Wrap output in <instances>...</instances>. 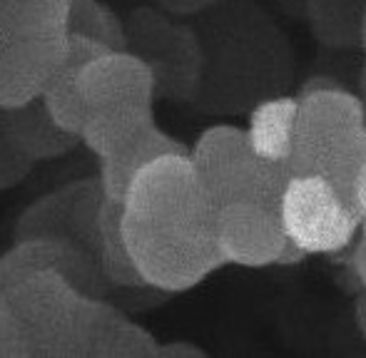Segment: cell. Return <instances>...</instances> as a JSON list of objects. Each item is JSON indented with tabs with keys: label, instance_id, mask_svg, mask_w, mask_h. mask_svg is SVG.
Instances as JSON below:
<instances>
[{
	"label": "cell",
	"instance_id": "cb8c5ba5",
	"mask_svg": "<svg viewBox=\"0 0 366 358\" xmlns=\"http://www.w3.org/2000/svg\"><path fill=\"white\" fill-rule=\"evenodd\" d=\"M207 351L199 349L194 341H164L159 344L157 358H204Z\"/></svg>",
	"mask_w": 366,
	"mask_h": 358
},
{
	"label": "cell",
	"instance_id": "4316f807",
	"mask_svg": "<svg viewBox=\"0 0 366 358\" xmlns=\"http://www.w3.org/2000/svg\"><path fill=\"white\" fill-rule=\"evenodd\" d=\"M354 204H357L359 214L364 219L366 217V162L362 165V170H359L357 182H354Z\"/></svg>",
	"mask_w": 366,
	"mask_h": 358
},
{
	"label": "cell",
	"instance_id": "7a4b0ae2",
	"mask_svg": "<svg viewBox=\"0 0 366 358\" xmlns=\"http://www.w3.org/2000/svg\"><path fill=\"white\" fill-rule=\"evenodd\" d=\"M204 68L192 107L207 115H242L287 95L294 53L287 33L254 0H222L194 15Z\"/></svg>",
	"mask_w": 366,
	"mask_h": 358
},
{
	"label": "cell",
	"instance_id": "3957f363",
	"mask_svg": "<svg viewBox=\"0 0 366 358\" xmlns=\"http://www.w3.org/2000/svg\"><path fill=\"white\" fill-rule=\"evenodd\" d=\"M297 97L290 172L329 179L354 204V182L366 162V110L362 100L344 90V85Z\"/></svg>",
	"mask_w": 366,
	"mask_h": 358
},
{
	"label": "cell",
	"instance_id": "d6986e66",
	"mask_svg": "<svg viewBox=\"0 0 366 358\" xmlns=\"http://www.w3.org/2000/svg\"><path fill=\"white\" fill-rule=\"evenodd\" d=\"M70 0H0V28L8 35L68 30Z\"/></svg>",
	"mask_w": 366,
	"mask_h": 358
},
{
	"label": "cell",
	"instance_id": "7402d4cb",
	"mask_svg": "<svg viewBox=\"0 0 366 358\" xmlns=\"http://www.w3.org/2000/svg\"><path fill=\"white\" fill-rule=\"evenodd\" d=\"M0 358H35L28 329L5 299H0Z\"/></svg>",
	"mask_w": 366,
	"mask_h": 358
},
{
	"label": "cell",
	"instance_id": "8fae6325",
	"mask_svg": "<svg viewBox=\"0 0 366 358\" xmlns=\"http://www.w3.org/2000/svg\"><path fill=\"white\" fill-rule=\"evenodd\" d=\"M45 269L60 271L70 281L95 299H105L110 281L105 279L100 264L92 262L85 252L63 239H20L0 257V299L18 284Z\"/></svg>",
	"mask_w": 366,
	"mask_h": 358
},
{
	"label": "cell",
	"instance_id": "ac0fdd59",
	"mask_svg": "<svg viewBox=\"0 0 366 358\" xmlns=\"http://www.w3.org/2000/svg\"><path fill=\"white\" fill-rule=\"evenodd\" d=\"M100 267L105 271L107 281L115 289L125 291H147L149 286L137 271L135 262L127 249L125 234H122V202L105 199L102 204V257Z\"/></svg>",
	"mask_w": 366,
	"mask_h": 358
},
{
	"label": "cell",
	"instance_id": "d4e9b609",
	"mask_svg": "<svg viewBox=\"0 0 366 358\" xmlns=\"http://www.w3.org/2000/svg\"><path fill=\"white\" fill-rule=\"evenodd\" d=\"M349 267H352V274L359 284V291H366V239L359 237L352 259H349Z\"/></svg>",
	"mask_w": 366,
	"mask_h": 358
},
{
	"label": "cell",
	"instance_id": "ba28073f",
	"mask_svg": "<svg viewBox=\"0 0 366 358\" xmlns=\"http://www.w3.org/2000/svg\"><path fill=\"white\" fill-rule=\"evenodd\" d=\"M105 199L107 194L100 175L73 179V182L35 199L20 214L13 229V239L15 242L20 239H63L80 252H85L92 262L100 264Z\"/></svg>",
	"mask_w": 366,
	"mask_h": 358
},
{
	"label": "cell",
	"instance_id": "5b68a950",
	"mask_svg": "<svg viewBox=\"0 0 366 358\" xmlns=\"http://www.w3.org/2000/svg\"><path fill=\"white\" fill-rule=\"evenodd\" d=\"M189 157L217 209L257 202L280 212L282 194L292 179L290 165L257 155L247 130L227 122L207 127L189 147Z\"/></svg>",
	"mask_w": 366,
	"mask_h": 358
},
{
	"label": "cell",
	"instance_id": "83f0119b",
	"mask_svg": "<svg viewBox=\"0 0 366 358\" xmlns=\"http://www.w3.org/2000/svg\"><path fill=\"white\" fill-rule=\"evenodd\" d=\"M359 100H362L364 110H366V58H364V68H362V75H359Z\"/></svg>",
	"mask_w": 366,
	"mask_h": 358
},
{
	"label": "cell",
	"instance_id": "f1b7e54d",
	"mask_svg": "<svg viewBox=\"0 0 366 358\" xmlns=\"http://www.w3.org/2000/svg\"><path fill=\"white\" fill-rule=\"evenodd\" d=\"M359 48H362V53L366 58V18H364V30H362V45H359Z\"/></svg>",
	"mask_w": 366,
	"mask_h": 358
},
{
	"label": "cell",
	"instance_id": "6da1fadb",
	"mask_svg": "<svg viewBox=\"0 0 366 358\" xmlns=\"http://www.w3.org/2000/svg\"><path fill=\"white\" fill-rule=\"evenodd\" d=\"M217 212L189 152L149 162L122 202V234L142 279L182 294L224 267Z\"/></svg>",
	"mask_w": 366,
	"mask_h": 358
},
{
	"label": "cell",
	"instance_id": "484cf974",
	"mask_svg": "<svg viewBox=\"0 0 366 358\" xmlns=\"http://www.w3.org/2000/svg\"><path fill=\"white\" fill-rule=\"evenodd\" d=\"M307 259H309V254L287 237V244H285V249H282L277 264H280V267H294V264H302V262H307Z\"/></svg>",
	"mask_w": 366,
	"mask_h": 358
},
{
	"label": "cell",
	"instance_id": "e0dca14e",
	"mask_svg": "<svg viewBox=\"0 0 366 358\" xmlns=\"http://www.w3.org/2000/svg\"><path fill=\"white\" fill-rule=\"evenodd\" d=\"M304 15L312 35L327 48L362 45L366 0H304Z\"/></svg>",
	"mask_w": 366,
	"mask_h": 358
},
{
	"label": "cell",
	"instance_id": "277c9868",
	"mask_svg": "<svg viewBox=\"0 0 366 358\" xmlns=\"http://www.w3.org/2000/svg\"><path fill=\"white\" fill-rule=\"evenodd\" d=\"M5 301L33 341L35 358H87L100 301L60 271L45 269L18 284Z\"/></svg>",
	"mask_w": 366,
	"mask_h": 358
},
{
	"label": "cell",
	"instance_id": "52a82bcc",
	"mask_svg": "<svg viewBox=\"0 0 366 358\" xmlns=\"http://www.w3.org/2000/svg\"><path fill=\"white\" fill-rule=\"evenodd\" d=\"M287 237L314 254H339L359 237L362 214L319 175H292L280 202Z\"/></svg>",
	"mask_w": 366,
	"mask_h": 358
},
{
	"label": "cell",
	"instance_id": "4fadbf2b",
	"mask_svg": "<svg viewBox=\"0 0 366 358\" xmlns=\"http://www.w3.org/2000/svg\"><path fill=\"white\" fill-rule=\"evenodd\" d=\"M174 152H189L182 140L167 135L162 127L152 120L137 125L120 140H115L97 160H100V179L105 187L107 199L125 202V194L130 189L132 179L140 175L149 162L159 160Z\"/></svg>",
	"mask_w": 366,
	"mask_h": 358
},
{
	"label": "cell",
	"instance_id": "603a6c76",
	"mask_svg": "<svg viewBox=\"0 0 366 358\" xmlns=\"http://www.w3.org/2000/svg\"><path fill=\"white\" fill-rule=\"evenodd\" d=\"M152 3L169 15H199L219 5L222 0H152Z\"/></svg>",
	"mask_w": 366,
	"mask_h": 358
},
{
	"label": "cell",
	"instance_id": "9a60e30c",
	"mask_svg": "<svg viewBox=\"0 0 366 358\" xmlns=\"http://www.w3.org/2000/svg\"><path fill=\"white\" fill-rule=\"evenodd\" d=\"M159 344L145 326L102 299L87 341V358H157Z\"/></svg>",
	"mask_w": 366,
	"mask_h": 358
},
{
	"label": "cell",
	"instance_id": "8992f818",
	"mask_svg": "<svg viewBox=\"0 0 366 358\" xmlns=\"http://www.w3.org/2000/svg\"><path fill=\"white\" fill-rule=\"evenodd\" d=\"M127 48L145 60L157 83V97L192 105L202 80L204 55L192 23H177L162 8L132 10L125 20Z\"/></svg>",
	"mask_w": 366,
	"mask_h": 358
},
{
	"label": "cell",
	"instance_id": "5bb4252c",
	"mask_svg": "<svg viewBox=\"0 0 366 358\" xmlns=\"http://www.w3.org/2000/svg\"><path fill=\"white\" fill-rule=\"evenodd\" d=\"M8 127L18 147L38 165L45 160H58L82 145L80 135L65 130L45 107L43 97L23 107L8 110Z\"/></svg>",
	"mask_w": 366,
	"mask_h": 358
},
{
	"label": "cell",
	"instance_id": "2e32d148",
	"mask_svg": "<svg viewBox=\"0 0 366 358\" xmlns=\"http://www.w3.org/2000/svg\"><path fill=\"white\" fill-rule=\"evenodd\" d=\"M299 97L277 95L269 100L259 102L249 112L247 122V137L249 145L259 157L269 162H282L290 165L294 150V127H297Z\"/></svg>",
	"mask_w": 366,
	"mask_h": 358
},
{
	"label": "cell",
	"instance_id": "30bf717a",
	"mask_svg": "<svg viewBox=\"0 0 366 358\" xmlns=\"http://www.w3.org/2000/svg\"><path fill=\"white\" fill-rule=\"evenodd\" d=\"M68 53V30L8 35L0 40V107L15 110L43 97Z\"/></svg>",
	"mask_w": 366,
	"mask_h": 358
},
{
	"label": "cell",
	"instance_id": "f546056e",
	"mask_svg": "<svg viewBox=\"0 0 366 358\" xmlns=\"http://www.w3.org/2000/svg\"><path fill=\"white\" fill-rule=\"evenodd\" d=\"M359 237L366 239V217L362 219V229H359Z\"/></svg>",
	"mask_w": 366,
	"mask_h": 358
},
{
	"label": "cell",
	"instance_id": "9c48e42d",
	"mask_svg": "<svg viewBox=\"0 0 366 358\" xmlns=\"http://www.w3.org/2000/svg\"><path fill=\"white\" fill-rule=\"evenodd\" d=\"M87 120L154 117L157 83L145 60L130 50H107L80 73Z\"/></svg>",
	"mask_w": 366,
	"mask_h": 358
},
{
	"label": "cell",
	"instance_id": "4dcf8cb0",
	"mask_svg": "<svg viewBox=\"0 0 366 358\" xmlns=\"http://www.w3.org/2000/svg\"><path fill=\"white\" fill-rule=\"evenodd\" d=\"M5 38V33H3V28H0V40H3Z\"/></svg>",
	"mask_w": 366,
	"mask_h": 358
},
{
	"label": "cell",
	"instance_id": "ffe728a7",
	"mask_svg": "<svg viewBox=\"0 0 366 358\" xmlns=\"http://www.w3.org/2000/svg\"><path fill=\"white\" fill-rule=\"evenodd\" d=\"M68 33L85 35L112 50L127 48L125 20L102 0H70Z\"/></svg>",
	"mask_w": 366,
	"mask_h": 358
},
{
	"label": "cell",
	"instance_id": "7c38bea8",
	"mask_svg": "<svg viewBox=\"0 0 366 358\" xmlns=\"http://www.w3.org/2000/svg\"><path fill=\"white\" fill-rule=\"evenodd\" d=\"M214 229L224 262L244 269L274 267L287 244L280 212L257 202L222 207Z\"/></svg>",
	"mask_w": 366,
	"mask_h": 358
},
{
	"label": "cell",
	"instance_id": "44dd1931",
	"mask_svg": "<svg viewBox=\"0 0 366 358\" xmlns=\"http://www.w3.org/2000/svg\"><path fill=\"white\" fill-rule=\"evenodd\" d=\"M35 162L13 140L8 127V110L0 107V192L20 184L30 175Z\"/></svg>",
	"mask_w": 366,
	"mask_h": 358
}]
</instances>
